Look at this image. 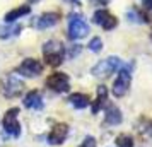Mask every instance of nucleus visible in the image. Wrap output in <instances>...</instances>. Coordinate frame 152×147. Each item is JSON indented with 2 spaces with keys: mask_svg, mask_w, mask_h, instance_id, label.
I'll list each match as a JSON object with an SVG mask.
<instances>
[{
  "mask_svg": "<svg viewBox=\"0 0 152 147\" xmlns=\"http://www.w3.org/2000/svg\"><path fill=\"white\" fill-rule=\"evenodd\" d=\"M106 98H108V89L104 86H99L97 87V98L94 101V105H92V113H97L103 108V105L106 103Z\"/></svg>",
  "mask_w": 152,
  "mask_h": 147,
  "instance_id": "nucleus-15",
  "label": "nucleus"
},
{
  "mask_svg": "<svg viewBox=\"0 0 152 147\" xmlns=\"http://www.w3.org/2000/svg\"><path fill=\"white\" fill-rule=\"evenodd\" d=\"M17 115H19V108H10V110H7V113L4 115V120H2L4 130L10 137H19V133H21V125H19Z\"/></svg>",
  "mask_w": 152,
  "mask_h": 147,
  "instance_id": "nucleus-5",
  "label": "nucleus"
},
{
  "mask_svg": "<svg viewBox=\"0 0 152 147\" xmlns=\"http://www.w3.org/2000/svg\"><path fill=\"white\" fill-rule=\"evenodd\" d=\"M24 91V82L14 74H7L5 77L0 79V92L5 98H17Z\"/></svg>",
  "mask_w": 152,
  "mask_h": 147,
  "instance_id": "nucleus-2",
  "label": "nucleus"
},
{
  "mask_svg": "<svg viewBox=\"0 0 152 147\" xmlns=\"http://www.w3.org/2000/svg\"><path fill=\"white\" fill-rule=\"evenodd\" d=\"M46 87H50L51 91H55V92H67L70 87V79L63 72H53L46 79Z\"/></svg>",
  "mask_w": 152,
  "mask_h": 147,
  "instance_id": "nucleus-6",
  "label": "nucleus"
},
{
  "mask_svg": "<svg viewBox=\"0 0 152 147\" xmlns=\"http://www.w3.org/2000/svg\"><path fill=\"white\" fill-rule=\"evenodd\" d=\"M96 2H99V4H103V5H104V4H108V0H96Z\"/></svg>",
  "mask_w": 152,
  "mask_h": 147,
  "instance_id": "nucleus-22",
  "label": "nucleus"
},
{
  "mask_svg": "<svg viewBox=\"0 0 152 147\" xmlns=\"http://www.w3.org/2000/svg\"><path fill=\"white\" fill-rule=\"evenodd\" d=\"M17 72L22 75H28V77H36L43 72V63L36 58H26L24 62L17 67Z\"/></svg>",
  "mask_w": 152,
  "mask_h": 147,
  "instance_id": "nucleus-8",
  "label": "nucleus"
},
{
  "mask_svg": "<svg viewBox=\"0 0 152 147\" xmlns=\"http://www.w3.org/2000/svg\"><path fill=\"white\" fill-rule=\"evenodd\" d=\"M60 19V14L58 12H45L38 17V21H36V28L38 29H46V28H51V26H55L56 22Z\"/></svg>",
  "mask_w": 152,
  "mask_h": 147,
  "instance_id": "nucleus-11",
  "label": "nucleus"
},
{
  "mask_svg": "<svg viewBox=\"0 0 152 147\" xmlns=\"http://www.w3.org/2000/svg\"><path fill=\"white\" fill-rule=\"evenodd\" d=\"M29 2H31V4H36V2H38V0H29Z\"/></svg>",
  "mask_w": 152,
  "mask_h": 147,
  "instance_id": "nucleus-23",
  "label": "nucleus"
},
{
  "mask_svg": "<svg viewBox=\"0 0 152 147\" xmlns=\"http://www.w3.org/2000/svg\"><path fill=\"white\" fill-rule=\"evenodd\" d=\"M24 106L26 108H34V110H41L43 108V98L39 91H29L24 98Z\"/></svg>",
  "mask_w": 152,
  "mask_h": 147,
  "instance_id": "nucleus-12",
  "label": "nucleus"
},
{
  "mask_svg": "<svg viewBox=\"0 0 152 147\" xmlns=\"http://www.w3.org/2000/svg\"><path fill=\"white\" fill-rule=\"evenodd\" d=\"M21 31V26H14V28H9V29H4L2 33H0V36L2 38H9V36H15L17 33Z\"/></svg>",
  "mask_w": 152,
  "mask_h": 147,
  "instance_id": "nucleus-19",
  "label": "nucleus"
},
{
  "mask_svg": "<svg viewBox=\"0 0 152 147\" xmlns=\"http://www.w3.org/2000/svg\"><path fill=\"white\" fill-rule=\"evenodd\" d=\"M29 12H31V7H29V5H21V7H15V9H12L10 12H7V14H5V21H7V22H14V21H17L19 17L28 15Z\"/></svg>",
  "mask_w": 152,
  "mask_h": 147,
  "instance_id": "nucleus-14",
  "label": "nucleus"
},
{
  "mask_svg": "<svg viewBox=\"0 0 152 147\" xmlns=\"http://www.w3.org/2000/svg\"><path fill=\"white\" fill-rule=\"evenodd\" d=\"M89 33V26L80 15L72 14L69 19V38L70 39H80Z\"/></svg>",
  "mask_w": 152,
  "mask_h": 147,
  "instance_id": "nucleus-3",
  "label": "nucleus"
},
{
  "mask_svg": "<svg viewBox=\"0 0 152 147\" xmlns=\"http://www.w3.org/2000/svg\"><path fill=\"white\" fill-rule=\"evenodd\" d=\"M142 4H144L147 9H152V0H142Z\"/></svg>",
  "mask_w": 152,
  "mask_h": 147,
  "instance_id": "nucleus-21",
  "label": "nucleus"
},
{
  "mask_svg": "<svg viewBox=\"0 0 152 147\" xmlns=\"http://www.w3.org/2000/svg\"><path fill=\"white\" fill-rule=\"evenodd\" d=\"M101 48H103V41H101V38H92L89 43V50L91 51H101Z\"/></svg>",
  "mask_w": 152,
  "mask_h": 147,
  "instance_id": "nucleus-18",
  "label": "nucleus"
},
{
  "mask_svg": "<svg viewBox=\"0 0 152 147\" xmlns=\"http://www.w3.org/2000/svg\"><path fill=\"white\" fill-rule=\"evenodd\" d=\"M67 135H69V125L67 123H56L51 128V132L48 133V142L51 146H60L65 142Z\"/></svg>",
  "mask_w": 152,
  "mask_h": 147,
  "instance_id": "nucleus-10",
  "label": "nucleus"
},
{
  "mask_svg": "<svg viewBox=\"0 0 152 147\" xmlns=\"http://www.w3.org/2000/svg\"><path fill=\"white\" fill-rule=\"evenodd\" d=\"M69 103L74 108L77 110H82V108H87L89 106V96L87 94H82V92H74V94H70L69 96Z\"/></svg>",
  "mask_w": 152,
  "mask_h": 147,
  "instance_id": "nucleus-13",
  "label": "nucleus"
},
{
  "mask_svg": "<svg viewBox=\"0 0 152 147\" xmlns=\"http://www.w3.org/2000/svg\"><path fill=\"white\" fill-rule=\"evenodd\" d=\"M92 21L96 22V24H99L101 28L108 29V31H110V29H115L118 26V19L113 14H110L108 10H104V9H101V10H96V12H94Z\"/></svg>",
  "mask_w": 152,
  "mask_h": 147,
  "instance_id": "nucleus-9",
  "label": "nucleus"
},
{
  "mask_svg": "<svg viewBox=\"0 0 152 147\" xmlns=\"http://www.w3.org/2000/svg\"><path fill=\"white\" fill-rule=\"evenodd\" d=\"M118 67H120V58H118V56H108V58L101 60L99 63H96V65L92 67V74H94L96 77L104 79V77H110Z\"/></svg>",
  "mask_w": 152,
  "mask_h": 147,
  "instance_id": "nucleus-4",
  "label": "nucleus"
},
{
  "mask_svg": "<svg viewBox=\"0 0 152 147\" xmlns=\"http://www.w3.org/2000/svg\"><path fill=\"white\" fill-rule=\"evenodd\" d=\"M106 123H110V125L121 123V111L118 110L116 106H110L106 110Z\"/></svg>",
  "mask_w": 152,
  "mask_h": 147,
  "instance_id": "nucleus-16",
  "label": "nucleus"
},
{
  "mask_svg": "<svg viewBox=\"0 0 152 147\" xmlns=\"http://www.w3.org/2000/svg\"><path fill=\"white\" fill-rule=\"evenodd\" d=\"M43 56H45L48 65L58 67V65H62L63 58H65V48L60 41H55V39L46 41L43 46Z\"/></svg>",
  "mask_w": 152,
  "mask_h": 147,
  "instance_id": "nucleus-1",
  "label": "nucleus"
},
{
  "mask_svg": "<svg viewBox=\"0 0 152 147\" xmlns=\"http://www.w3.org/2000/svg\"><path fill=\"white\" fill-rule=\"evenodd\" d=\"M80 147H97V146H96V140L92 139V137H86L84 142L80 144Z\"/></svg>",
  "mask_w": 152,
  "mask_h": 147,
  "instance_id": "nucleus-20",
  "label": "nucleus"
},
{
  "mask_svg": "<svg viewBox=\"0 0 152 147\" xmlns=\"http://www.w3.org/2000/svg\"><path fill=\"white\" fill-rule=\"evenodd\" d=\"M116 146L118 147H133V139L126 133H121L116 137Z\"/></svg>",
  "mask_w": 152,
  "mask_h": 147,
  "instance_id": "nucleus-17",
  "label": "nucleus"
},
{
  "mask_svg": "<svg viewBox=\"0 0 152 147\" xmlns=\"http://www.w3.org/2000/svg\"><path fill=\"white\" fill-rule=\"evenodd\" d=\"M130 80H132V75L130 72L126 69L120 70L118 77L115 79V84H113V94L116 98H123L125 94L128 92V87H130Z\"/></svg>",
  "mask_w": 152,
  "mask_h": 147,
  "instance_id": "nucleus-7",
  "label": "nucleus"
}]
</instances>
